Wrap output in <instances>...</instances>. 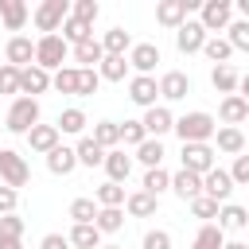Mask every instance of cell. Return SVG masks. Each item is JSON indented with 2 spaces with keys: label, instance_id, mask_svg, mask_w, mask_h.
Wrapping results in <instances>:
<instances>
[{
  "label": "cell",
  "instance_id": "obj_1",
  "mask_svg": "<svg viewBox=\"0 0 249 249\" xmlns=\"http://www.w3.org/2000/svg\"><path fill=\"white\" fill-rule=\"evenodd\" d=\"M171 132H175L183 144H210V140H214V132H218V121H214L210 113L195 109V113H183V117H175Z\"/></svg>",
  "mask_w": 249,
  "mask_h": 249
},
{
  "label": "cell",
  "instance_id": "obj_2",
  "mask_svg": "<svg viewBox=\"0 0 249 249\" xmlns=\"http://www.w3.org/2000/svg\"><path fill=\"white\" fill-rule=\"evenodd\" d=\"M35 124H39V101L35 97H12L8 117H4V128L16 132V136H27Z\"/></svg>",
  "mask_w": 249,
  "mask_h": 249
},
{
  "label": "cell",
  "instance_id": "obj_3",
  "mask_svg": "<svg viewBox=\"0 0 249 249\" xmlns=\"http://www.w3.org/2000/svg\"><path fill=\"white\" fill-rule=\"evenodd\" d=\"M66 58H70V47H66L58 35H39V39H35V66H39V70L51 74V70H58Z\"/></svg>",
  "mask_w": 249,
  "mask_h": 249
},
{
  "label": "cell",
  "instance_id": "obj_4",
  "mask_svg": "<svg viewBox=\"0 0 249 249\" xmlns=\"http://www.w3.org/2000/svg\"><path fill=\"white\" fill-rule=\"evenodd\" d=\"M27 179H31V167H27V160H23L16 148H0V187H12V191H19Z\"/></svg>",
  "mask_w": 249,
  "mask_h": 249
},
{
  "label": "cell",
  "instance_id": "obj_5",
  "mask_svg": "<svg viewBox=\"0 0 249 249\" xmlns=\"http://www.w3.org/2000/svg\"><path fill=\"white\" fill-rule=\"evenodd\" d=\"M233 19V4L230 0H202L198 4V27L210 35V31H226Z\"/></svg>",
  "mask_w": 249,
  "mask_h": 249
},
{
  "label": "cell",
  "instance_id": "obj_6",
  "mask_svg": "<svg viewBox=\"0 0 249 249\" xmlns=\"http://www.w3.org/2000/svg\"><path fill=\"white\" fill-rule=\"evenodd\" d=\"M66 16H70V4H66V0H43V4L31 12V19H35V27H39L43 35H58V27H62Z\"/></svg>",
  "mask_w": 249,
  "mask_h": 249
},
{
  "label": "cell",
  "instance_id": "obj_7",
  "mask_svg": "<svg viewBox=\"0 0 249 249\" xmlns=\"http://www.w3.org/2000/svg\"><path fill=\"white\" fill-rule=\"evenodd\" d=\"M198 4L202 0H160L156 4V23H163V27H179V23H187L191 19V12H198Z\"/></svg>",
  "mask_w": 249,
  "mask_h": 249
},
{
  "label": "cell",
  "instance_id": "obj_8",
  "mask_svg": "<svg viewBox=\"0 0 249 249\" xmlns=\"http://www.w3.org/2000/svg\"><path fill=\"white\" fill-rule=\"evenodd\" d=\"M179 160H183V171H195V175H206L210 167H218L214 144H183Z\"/></svg>",
  "mask_w": 249,
  "mask_h": 249
},
{
  "label": "cell",
  "instance_id": "obj_9",
  "mask_svg": "<svg viewBox=\"0 0 249 249\" xmlns=\"http://www.w3.org/2000/svg\"><path fill=\"white\" fill-rule=\"evenodd\" d=\"M156 89H160L163 101H183L195 86H191V74H183V70H163V74L156 78Z\"/></svg>",
  "mask_w": 249,
  "mask_h": 249
},
{
  "label": "cell",
  "instance_id": "obj_10",
  "mask_svg": "<svg viewBox=\"0 0 249 249\" xmlns=\"http://www.w3.org/2000/svg\"><path fill=\"white\" fill-rule=\"evenodd\" d=\"M128 101L140 109L160 105V89H156V74H132L128 78Z\"/></svg>",
  "mask_w": 249,
  "mask_h": 249
},
{
  "label": "cell",
  "instance_id": "obj_11",
  "mask_svg": "<svg viewBox=\"0 0 249 249\" xmlns=\"http://www.w3.org/2000/svg\"><path fill=\"white\" fill-rule=\"evenodd\" d=\"M140 124H144V136H148V140H160V136H167V132H171L175 117H171V109H167V105H152V109H144Z\"/></svg>",
  "mask_w": 249,
  "mask_h": 249
},
{
  "label": "cell",
  "instance_id": "obj_12",
  "mask_svg": "<svg viewBox=\"0 0 249 249\" xmlns=\"http://www.w3.org/2000/svg\"><path fill=\"white\" fill-rule=\"evenodd\" d=\"M202 195L222 206V202H230V195H233V179H230L222 167H210V171L202 175Z\"/></svg>",
  "mask_w": 249,
  "mask_h": 249
},
{
  "label": "cell",
  "instance_id": "obj_13",
  "mask_svg": "<svg viewBox=\"0 0 249 249\" xmlns=\"http://www.w3.org/2000/svg\"><path fill=\"white\" fill-rule=\"evenodd\" d=\"M4 58H8V66L23 70V66L35 62V43H31L27 35H12V39L4 43Z\"/></svg>",
  "mask_w": 249,
  "mask_h": 249
},
{
  "label": "cell",
  "instance_id": "obj_14",
  "mask_svg": "<svg viewBox=\"0 0 249 249\" xmlns=\"http://www.w3.org/2000/svg\"><path fill=\"white\" fill-rule=\"evenodd\" d=\"M124 62H128L136 74H152L156 62H160V47H156V43H132L128 54H124Z\"/></svg>",
  "mask_w": 249,
  "mask_h": 249
},
{
  "label": "cell",
  "instance_id": "obj_15",
  "mask_svg": "<svg viewBox=\"0 0 249 249\" xmlns=\"http://www.w3.org/2000/svg\"><path fill=\"white\" fill-rule=\"evenodd\" d=\"M47 89H51V74L47 70H39L35 62L19 70V97H35L39 101V93H47Z\"/></svg>",
  "mask_w": 249,
  "mask_h": 249
},
{
  "label": "cell",
  "instance_id": "obj_16",
  "mask_svg": "<svg viewBox=\"0 0 249 249\" xmlns=\"http://www.w3.org/2000/svg\"><path fill=\"white\" fill-rule=\"evenodd\" d=\"M202 43H206V31L198 27V19H187V23L175 27V47H179V54H195V51H202Z\"/></svg>",
  "mask_w": 249,
  "mask_h": 249
},
{
  "label": "cell",
  "instance_id": "obj_17",
  "mask_svg": "<svg viewBox=\"0 0 249 249\" xmlns=\"http://www.w3.org/2000/svg\"><path fill=\"white\" fill-rule=\"evenodd\" d=\"M218 117H222V124H230V128H241V121H249V97H237V93L222 97V105H218Z\"/></svg>",
  "mask_w": 249,
  "mask_h": 249
},
{
  "label": "cell",
  "instance_id": "obj_18",
  "mask_svg": "<svg viewBox=\"0 0 249 249\" xmlns=\"http://www.w3.org/2000/svg\"><path fill=\"white\" fill-rule=\"evenodd\" d=\"M101 167H105L109 183H124V179L132 175V156H124V148H113V152H105Z\"/></svg>",
  "mask_w": 249,
  "mask_h": 249
},
{
  "label": "cell",
  "instance_id": "obj_19",
  "mask_svg": "<svg viewBox=\"0 0 249 249\" xmlns=\"http://www.w3.org/2000/svg\"><path fill=\"white\" fill-rule=\"evenodd\" d=\"M167 191H175V195H179L183 202H191L195 195H202V175H195V171H183V167H179V171L171 175Z\"/></svg>",
  "mask_w": 249,
  "mask_h": 249
},
{
  "label": "cell",
  "instance_id": "obj_20",
  "mask_svg": "<svg viewBox=\"0 0 249 249\" xmlns=\"http://www.w3.org/2000/svg\"><path fill=\"white\" fill-rule=\"evenodd\" d=\"M70 58L78 62V70H97V62L105 58V51H101V43H97V39H86V43L70 47Z\"/></svg>",
  "mask_w": 249,
  "mask_h": 249
},
{
  "label": "cell",
  "instance_id": "obj_21",
  "mask_svg": "<svg viewBox=\"0 0 249 249\" xmlns=\"http://www.w3.org/2000/svg\"><path fill=\"white\" fill-rule=\"evenodd\" d=\"M58 140H62V136H58V128H54V124H35V128L27 132V148H31V152H39V156H47L51 148H58Z\"/></svg>",
  "mask_w": 249,
  "mask_h": 249
},
{
  "label": "cell",
  "instance_id": "obj_22",
  "mask_svg": "<svg viewBox=\"0 0 249 249\" xmlns=\"http://www.w3.org/2000/svg\"><path fill=\"white\" fill-rule=\"evenodd\" d=\"M214 226H218L222 233H226V230H245V226H249V210H245V206H237V202H222V206H218V222H214Z\"/></svg>",
  "mask_w": 249,
  "mask_h": 249
},
{
  "label": "cell",
  "instance_id": "obj_23",
  "mask_svg": "<svg viewBox=\"0 0 249 249\" xmlns=\"http://www.w3.org/2000/svg\"><path fill=\"white\" fill-rule=\"evenodd\" d=\"M27 16H31V8H27L23 0H0V23H4L8 31H23Z\"/></svg>",
  "mask_w": 249,
  "mask_h": 249
},
{
  "label": "cell",
  "instance_id": "obj_24",
  "mask_svg": "<svg viewBox=\"0 0 249 249\" xmlns=\"http://www.w3.org/2000/svg\"><path fill=\"white\" fill-rule=\"evenodd\" d=\"M86 124H89V117L78 109V105H70V109H62L58 113V121H54V128H58V136L66 132V136H82L86 132Z\"/></svg>",
  "mask_w": 249,
  "mask_h": 249
},
{
  "label": "cell",
  "instance_id": "obj_25",
  "mask_svg": "<svg viewBox=\"0 0 249 249\" xmlns=\"http://www.w3.org/2000/svg\"><path fill=\"white\" fill-rule=\"evenodd\" d=\"M89 140H93L101 152L121 148V128H117V121H97V124H93V132H89Z\"/></svg>",
  "mask_w": 249,
  "mask_h": 249
},
{
  "label": "cell",
  "instance_id": "obj_26",
  "mask_svg": "<svg viewBox=\"0 0 249 249\" xmlns=\"http://www.w3.org/2000/svg\"><path fill=\"white\" fill-rule=\"evenodd\" d=\"M214 140H218V152H226V156H241V152H245V132H241V128L218 124Z\"/></svg>",
  "mask_w": 249,
  "mask_h": 249
},
{
  "label": "cell",
  "instance_id": "obj_27",
  "mask_svg": "<svg viewBox=\"0 0 249 249\" xmlns=\"http://www.w3.org/2000/svg\"><path fill=\"white\" fill-rule=\"evenodd\" d=\"M74 167H78V160H74V148L58 144V148H51V152H47V171H51V175H70Z\"/></svg>",
  "mask_w": 249,
  "mask_h": 249
},
{
  "label": "cell",
  "instance_id": "obj_28",
  "mask_svg": "<svg viewBox=\"0 0 249 249\" xmlns=\"http://www.w3.org/2000/svg\"><path fill=\"white\" fill-rule=\"evenodd\" d=\"M97 43H101V51H105V54H121V58H124V54H128V47H132V35H128L124 27H109Z\"/></svg>",
  "mask_w": 249,
  "mask_h": 249
},
{
  "label": "cell",
  "instance_id": "obj_29",
  "mask_svg": "<svg viewBox=\"0 0 249 249\" xmlns=\"http://www.w3.org/2000/svg\"><path fill=\"white\" fill-rule=\"evenodd\" d=\"M156 206H160V198H152V195H144V191L124 195V210H128L132 218H152V214H156Z\"/></svg>",
  "mask_w": 249,
  "mask_h": 249
},
{
  "label": "cell",
  "instance_id": "obj_30",
  "mask_svg": "<svg viewBox=\"0 0 249 249\" xmlns=\"http://www.w3.org/2000/svg\"><path fill=\"white\" fill-rule=\"evenodd\" d=\"M124 74H128V62H124L121 54H105V58L97 62V78H101V82H124Z\"/></svg>",
  "mask_w": 249,
  "mask_h": 249
},
{
  "label": "cell",
  "instance_id": "obj_31",
  "mask_svg": "<svg viewBox=\"0 0 249 249\" xmlns=\"http://www.w3.org/2000/svg\"><path fill=\"white\" fill-rule=\"evenodd\" d=\"M237 82H241V74H237L233 66H214V70H210V86H214L218 93H226V97L237 93Z\"/></svg>",
  "mask_w": 249,
  "mask_h": 249
},
{
  "label": "cell",
  "instance_id": "obj_32",
  "mask_svg": "<svg viewBox=\"0 0 249 249\" xmlns=\"http://www.w3.org/2000/svg\"><path fill=\"white\" fill-rule=\"evenodd\" d=\"M74 160H78V167H101V160H105V152L89 140V136H82L78 144H74Z\"/></svg>",
  "mask_w": 249,
  "mask_h": 249
},
{
  "label": "cell",
  "instance_id": "obj_33",
  "mask_svg": "<svg viewBox=\"0 0 249 249\" xmlns=\"http://www.w3.org/2000/svg\"><path fill=\"white\" fill-rule=\"evenodd\" d=\"M93 230H97V233H117V230H124V210H121V206H105V210H97Z\"/></svg>",
  "mask_w": 249,
  "mask_h": 249
},
{
  "label": "cell",
  "instance_id": "obj_34",
  "mask_svg": "<svg viewBox=\"0 0 249 249\" xmlns=\"http://www.w3.org/2000/svg\"><path fill=\"white\" fill-rule=\"evenodd\" d=\"M93 202H97V210H105V206H124V187L105 179V183L93 191Z\"/></svg>",
  "mask_w": 249,
  "mask_h": 249
},
{
  "label": "cell",
  "instance_id": "obj_35",
  "mask_svg": "<svg viewBox=\"0 0 249 249\" xmlns=\"http://www.w3.org/2000/svg\"><path fill=\"white\" fill-rule=\"evenodd\" d=\"M66 241H70L74 249H101V233H97L93 226H70Z\"/></svg>",
  "mask_w": 249,
  "mask_h": 249
},
{
  "label": "cell",
  "instance_id": "obj_36",
  "mask_svg": "<svg viewBox=\"0 0 249 249\" xmlns=\"http://www.w3.org/2000/svg\"><path fill=\"white\" fill-rule=\"evenodd\" d=\"M202 54L210 58V62H218V66H230V43L222 39V35H206V43H202Z\"/></svg>",
  "mask_w": 249,
  "mask_h": 249
},
{
  "label": "cell",
  "instance_id": "obj_37",
  "mask_svg": "<svg viewBox=\"0 0 249 249\" xmlns=\"http://www.w3.org/2000/svg\"><path fill=\"white\" fill-rule=\"evenodd\" d=\"M167 183H171V175H167L163 167H148V171H144L140 191H144V195H152V198H160V195L167 191Z\"/></svg>",
  "mask_w": 249,
  "mask_h": 249
},
{
  "label": "cell",
  "instance_id": "obj_38",
  "mask_svg": "<svg viewBox=\"0 0 249 249\" xmlns=\"http://www.w3.org/2000/svg\"><path fill=\"white\" fill-rule=\"evenodd\" d=\"M226 245V233L214 226V222H206L198 233H195V241H191V249H222Z\"/></svg>",
  "mask_w": 249,
  "mask_h": 249
},
{
  "label": "cell",
  "instance_id": "obj_39",
  "mask_svg": "<svg viewBox=\"0 0 249 249\" xmlns=\"http://www.w3.org/2000/svg\"><path fill=\"white\" fill-rule=\"evenodd\" d=\"M226 31H230V35H226L230 51H249V19H230Z\"/></svg>",
  "mask_w": 249,
  "mask_h": 249
},
{
  "label": "cell",
  "instance_id": "obj_40",
  "mask_svg": "<svg viewBox=\"0 0 249 249\" xmlns=\"http://www.w3.org/2000/svg\"><path fill=\"white\" fill-rule=\"evenodd\" d=\"M51 89L74 93V89H78V66H58V70L51 74Z\"/></svg>",
  "mask_w": 249,
  "mask_h": 249
},
{
  "label": "cell",
  "instance_id": "obj_41",
  "mask_svg": "<svg viewBox=\"0 0 249 249\" xmlns=\"http://www.w3.org/2000/svg\"><path fill=\"white\" fill-rule=\"evenodd\" d=\"M163 156H167V152H163V144H160V140H144V144H136V160H140L144 167H160V163H163Z\"/></svg>",
  "mask_w": 249,
  "mask_h": 249
},
{
  "label": "cell",
  "instance_id": "obj_42",
  "mask_svg": "<svg viewBox=\"0 0 249 249\" xmlns=\"http://www.w3.org/2000/svg\"><path fill=\"white\" fill-rule=\"evenodd\" d=\"M70 218H74V226H93L97 202H93V198H74V202H70Z\"/></svg>",
  "mask_w": 249,
  "mask_h": 249
},
{
  "label": "cell",
  "instance_id": "obj_43",
  "mask_svg": "<svg viewBox=\"0 0 249 249\" xmlns=\"http://www.w3.org/2000/svg\"><path fill=\"white\" fill-rule=\"evenodd\" d=\"M70 16H74L78 23H86V27H93V19L101 16V4H97V0H74V4H70Z\"/></svg>",
  "mask_w": 249,
  "mask_h": 249
},
{
  "label": "cell",
  "instance_id": "obj_44",
  "mask_svg": "<svg viewBox=\"0 0 249 249\" xmlns=\"http://www.w3.org/2000/svg\"><path fill=\"white\" fill-rule=\"evenodd\" d=\"M23 218L19 214H0V241H23Z\"/></svg>",
  "mask_w": 249,
  "mask_h": 249
},
{
  "label": "cell",
  "instance_id": "obj_45",
  "mask_svg": "<svg viewBox=\"0 0 249 249\" xmlns=\"http://www.w3.org/2000/svg\"><path fill=\"white\" fill-rule=\"evenodd\" d=\"M117 128H121V144H124V148H136V144H144V140H148L140 121H124V124H117Z\"/></svg>",
  "mask_w": 249,
  "mask_h": 249
},
{
  "label": "cell",
  "instance_id": "obj_46",
  "mask_svg": "<svg viewBox=\"0 0 249 249\" xmlns=\"http://www.w3.org/2000/svg\"><path fill=\"white\" fill-rule=\"evenodd\" d=\"M97 86H101L97 70H78V89H74V97H93Z\"/></svg>",
  "mask_w": 249,
  "mask_h": 249
},
{
  "label": "cell",
  "instance_id": "obj_47",
  "mask_svg": "<svg viewBox=\"0 0 249 249\" xmlns=\"http://www.w3.org/2000/svg\"><path fill=\"white\" fill-rule=\"evenodd\" d=\"M191 214L202 218V222H210V218H218V202L206 198V195H195V198H191Z\"/></svg>",
  "mask_w": 249,
  "mask_h": 249
},
{
  "label": "cell",
  "instance_id": "obj_48",
  "mask_svg": "<svg viewBox=\"0 0 249 249\" xmlns=\"http://www.w3.org/2000/svg\"><path fill=\"white\" fill-rule=\"evenodd\" d=\"M0 93H16L19 97V70L8 66V62H0Z\"/></svg>",
  "mask_w": 249,
  "mask_h": 249
},
{
  "label": "cell",
  "instance_id": "obj_49",
  "mask_svg": "<svg viewBox=\"0 0 249 249\" xmlns=\"http://www.w3.org/2000/svg\"><path fill=\"white\" fill-rule=\"evenodd\" d=\"M226 175L233 179V187H245V183H249V156H245V152L233 156V167H230Z\"/></svg>",
  "mask_w": 249,
  "mask_h": 249
},
{
  "label": "cell",
  "instance_id": "obj_50",
  "mask_svg": "<svg viewBox=\"0 0 249 249\" xmlns=\"http://www.w3.org/2000/svg\"><path fill=\"white\" fill-rule=\"evenodd\" d=\"M140 245H144V249H171V233H167V230H148Z\"/></svg>",
  "mask_w": 249,
  "mask_h": 249
},
{
  "label": "cell",
  "instance_id": "obj_51",
  "mask_svg": "<svg viewBox=\"0 0 249 249\" xmlns=\"http://www.w3.org/2000/svg\"><path fill=\"white\" fill-rule=\"evenodd\" d=\"M16 206H19V191L0 187V214H16Z\"/></svg>",
  "mask_w": 249,
  "mask_h": 249
},
{
  "label": "cell",
  "instance_id": "obj_52",
  "mask_svg": "<svg viewBox=\"0 0 249 249\" xmlns=\"http://www.w3.org/2000/svg\"><path fill=\"white\" fill-rule=\"evenodd\" d=\"M39 249H70V241H66L62 233H47V237L39 241Z\"/></svg>",
  "mask_w": 249,
  "mask_h": 249
},
{
  "label": "cell",
  "instance_id": "obj_53",
  "mask_svg": "<svg viewBox=\"0 0 249 249\" xmlns=\"http://www.w3.org/2000/svg\"><path fill=\"white\" fill-rule=\"evenodd\" d=\"M222 249H249V245H245V241H226Z\"/></svg>",
  "mask_w": 249,
  "mask_h": 249
},
{
  "label": "cell",
  "instance_id": "obj_54",
  "mask_svg": "<svg viewBox=\"0 0 249 249\" xmlns=\"http://www.w3.org/2000/svg\"><path fill=\"white\" fill-rule=\"evenodd\" d=\"M0 249H23V241H0Z\"/></svg>",
  "mask_w": 249,
  "mask_h": 249
},
{
  "label": "cell",
  "instance_id": "obj_55",
  "mask_svg": "<svg viewBox=\"0 0 249 249\" xmlns=\"http://www.w3.org/2000/svg\"><path fill=\"white\" fill-rule=\"evenodd\" d=\"M101 249H121V245H101Z\"/></svg>",
  "mask_w": 249,
  "mask_h": 249
}]
</instances>
